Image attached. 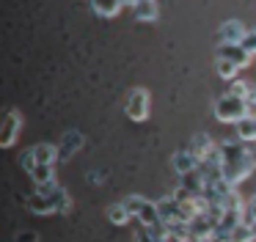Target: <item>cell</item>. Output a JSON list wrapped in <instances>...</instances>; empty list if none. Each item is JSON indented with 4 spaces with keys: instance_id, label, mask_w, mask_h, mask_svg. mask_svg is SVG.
I'll return each instance as SVG.
<instances>
[{
    "instance_id": "obj_8",
    "label": "cell",
    "mask_w": 256,
    "mask_h": 242,
    "mask_svg": "<svg viewBox=\"0 0 256 242\" xmlns=\"http://www.w3.org/2000/svg\"><path fill=\"white\" fill-rule=\"evenodd\" d=\"M245 33H248V28L240 20H226L218 30V44H242Z\"/></svg>"
},
{
    "instance_id": "obj_21",
    "label": "cell",
    "mask_w": 256,
    "mask_h": 242,
    "mask_svg": "<svg viewBox=\"0 0 256 242\" xmlns=\"http://www.w3.org/2000/svg\"><path fill=\"white\" fill-rule=\"evenodd\" d=\"M108 218H110V223L124 226V223L132 220V214H130V209L124 206V204H110V206H108Z\"/></svg>"
},
{
    "instance_id": "obj_13",
    "label": "cell",
    "mask_w": 256,
    "mask_h": 242,
    "mask_svg": "<svg viewBox=\"0 0 256 242\" xmlns=\"http://www.w3.org/2000/svg\"><path fill=\"white\" fill-rule=\"evenodd\" d=\"M188 148H190V152H193L198 160H204L206 154H212V152L218 148V143H212V138L206 135V132H198V135H193V140H190Z\"/></svg>"
},
{
    "instance_id": "obj_20",
    "label": "cell",
    "mask_w": 256,
    "mask_h": 242,
    "mask_svg": "<svg viewBox=\"0 0 256 242\" xmlns=\"http://www.w3.org/2000/svg\"><path fill=\"white\" fill-rule=\"evenodd\" d=\"M91 8L100 16H116L122 11V0H91Z\"/></svg>"
},
{
    "instance_id": "obj_6",
    "label": "cell",
    "mask_w": 256,
    "mask_h": 242,
    "mask_svg": "<svg viewBox=\"0 0 256 242\" xmlns=\"http://www.w3.org/2000/svg\"><path fill=\"white\" fill-rule=\"evenodd\" d=\"M20 126H22V118H20L17 110H6L3 118H0V148H8L14 146L20 135Z\"/></svg>"
},
{
    "instance_id": "obj_16",
    "label": "cell",
    "mask_w": 256,
    "mask_h": 242,
    "mask_svg": "<svg viewBox=\"0 0 256 242\" xmlns=\"http://www.w3.org/2000/svg\"><path fill=\"white\" fill-rule=\"evenodd\" d=\"M254 240H256V234L250 231V226L240 223V226H234L228 234H223L220 240H215V242H254Z\"/></svg>"
},
{
    "instance_id": "obj_24",
    "label": "cell",
    "mask_w": 256,
    "mask_h": 242,
    "mask_svg": "<svg viewBox=\"0 0 256 242\" xmlns=\"http://www.w3.org/2000/svg\"><path fill=\"white\" fill-rule=\"evenodd\" d=\"M242 47L248 50L250 55H256V28H254V30H248V33H245V38H242Z\"/></svg>"
},
{
    "instance_id": "obj_17",
    "label": "cell",
    "mask_w": 256,
    "mask_h": 242,
    "mask_svg": "<svg viewBox=\"0 0 256 242\" xmlns=\"http://www.w3.org/2000/svg\"><path fill=\"white\" fill-rule=\"evenodd\" d=\"M30 152H34V165H56V143H39Z\"/></svg>"
},
{
    "instance_id": "obj_3",
    "label": "cell",
    "mask_w": 256,
    "mask_h": 242,
    "mask_svg": "<svg viewBox=\"0 0 256 242\" xmlns=\"http://www.w3.org/2000/svg\"><path fill=\"white\" fill-rule=\"evenodd\" d=\"M122 204L130 209V214H132L140 226H157V223H162L160 214H157V204L149 201V198H144V196H127Z\"/></svg>"
},
{
    "instance_id": "obj_4",
    "label": "cell",
    "mask_w": 256,
    "mask_h": 242,
    "mask_svg": "<svg viewBox=\"0 0 256 242\" xmlns=\"http://www.w3.org/2000/svg\"><path fill=\"white\" fill-rule=\"evenodd\" d=\"M149 108H152V99L146 88H132L127 94V102H124V113H127L130 121H146L149 118Z\"/></svg>"
},
{
    "instance_id": "obj_9",
    "label": "cell",
    "mask_w": 256,
    "mask_h": 242,
    "mask_svg": "<svg viewBox=\"0 0 256 242\" xmlns=\"http://www.w3.org/2000/svg\"><path fill=\"white\" fill-rule=\"evenodd\" d=\"M218 55H220V58H228L232 64H237L240 69L254 64V55H250L242 44H218Z\"/></svg>"
},
{
    "instance_id": "obj_25",
    "label": "cell",
    "mask_w": 256,
    "mask_h": 242,
    "mask_svg": "<svg viewBox=\"0 0 256 242\" xmlns=\"http://www.w3.org/2000/svg\"><path fill=\"white\" fill-rule=\"evenodd\" d=\"M17 242H36V234H34V231H28V234H20Z\"/></svg>"
},
{
    "instance_id": "obj_11",
    "label": "cell",
    "mask_w": 256,
    "mask_h": 242,
    "mask_svg": "<svg viewBox=\"0 0 256 242\" xmlns=\"http://www.w3.org/2000/svg\"><path fill=\"white\" fill-rule=\"evenodd\" d=\"M171 165H174V170L182 176V174H190V170L198 168V157H196L190 148H179V152L171 157Z\"/></svg>"
},
{
    "instance_id": "obj_18",
    "label": "cell",
    "mask_w": 256,
    "mask_h": 242,
    "mask_svg": "<svg viewBox=\"0 0 256 242\" xmlns=\"http://www.w3.org/2000/svg\"><path fill=\"white\" fill-rule=\"evenodd\" d=\"M215 72H218V77H223L226 82H232L234 77H240V66L232 64L228 58H220V55H215Z\"/></svg>"
},
{
    "instance_id": "obj_27",
    "label": "cell",
    "mask_w": 256,
    "mask_h": 242,
    "mask_svg": "<svg viewBox=\"0 0 256 242\" xmlns=\"http://www.w3.org/2000/svg\"><path fill=\"white\" fill-rule=\"evenodd\" d=\"M250 118H254V132H256V110H254V113H250Z\"/></svg>"
},
{
    "instance_id": "obj_22",
    "label": "cell",
    "mask_w": 256,
    "mask_h": 242,
    "mask_svg": "<svg viewBox=\"0 0 256 242\" xmlns=\"http://www.w3.org/2000/svg\"><path fill=\"white\" fill-rule=\"evenodd\" d=\"M240 99H242V102L248 104V110L254 113V110H256V86H254V82L245 86V91H242V96H240Z\"/></svg>"
},
{
    "instance_id": "obj_23",
    "label": "cell",
    "mask_w": 256,
    "mask_h": 242,
    "mask_svg": "<svg viewBox=\"0 0 256 242\" xmlns=\"http://www.w3.org/2000/svg\"><path fill=\"white\" fill-rule=\"evenodd\" d=\"M254 218H256V192L248 198V201H242V220H245V223H250Z\"/></svg>"
},
{
    "instance_id": "obj_2",
    "label": "cell",
    "mask_w": 256,
    "mask_h": 242,
    "mask_svg": "<svg viewBox=\"0 0 256 242\" xmlns=\"http://www.w3.org/2000/svg\"><path fill=\"white\" fill-rule=\"evenodd\" d=\"M212 113H215V118L220 121V124H237L240 118L250 116V110H248V104H245L240 96H234V94H223L220 99H215Z\"/></svg>"
},
{
    "instance_id": "obj_5",
    "label": "cell",
    "mask_w": 256,
    "mask_h": 242,
    "mask_svg": "<svg viewBox=\"0 0 256 242\" xmlns=\"http://www.w3.org/2000/svg\"><path fill=\"white\" fill-rule=\"evenodd\" d=\"M83 143H86L83 132H78V130L66 132V135L56 143V162H66V160H72L74 154L83 148Z\"/></svg>"
},
{
    "instance_id": "obj_14",
    "label": "cell",
    "mask_w": 256,
    "mask_h": 242,
    "mask_svg": "<svg viewBox=\"0 0 256 242\" xmlns=\"http://www.w3.org/2000/svg\"><path fill=\"white\" fill-rule=\"evenodd\" d=\"M132 8H135V20H140V22H154L157 16H160L157 0H138Z\"/></svg>"
},
{
    "instance_id": "obj_10",
    "label": "cell",
    "mask_w": 256,
    "mask_h": 242,
    "mask_svg": "<svg viewBox=\"0 0 256 242\" xmlns=\"http://www.w3.org/2000/svg\"><path fill=\"white\" fill-rule=\"evenodd\" d=\"M204 192V179H201L198 170H190V174H182V182H179V190L174 196H198Z\"/></svg>"
},
{
    "instance_id": "obj_7",
    "label": "cell",
    "mask_w": 256,
    "mask_h": 242,
    "mask_svg": "<svg viewBox=\"0 0 256 242\" xmlns=\"http://www.w3.org/2000/svg\"><path fill=\"white\" fill-rule=\"evenodd\" d=\"M157 214H160L162 223H184L182 218V206H179V198L176 196H166L157 201Z\"/></svg>"
},
{
    "instance_id": "obj_19",
    "label": "cell",
    "mask_w": 256,
    "mask_h": 242,
    "mask_svg": "<svg viewBox=\"0 0 256 242\" xmlns=\"http://www.w3.org/2000/svg\"><path fill=\"white\" fill-rule=\"evenodd\" d=\"M30 179L36 182V184H47V182H56V165H34V168L28 170Z\"/></svg>"
},
{
    "instance_id": "obj_1",
    "label": "cell",
    "mask_w": 256,
    "mask_h": 242,
    "mask_svg": "<svg viewBox=\"0 0 256 242\" xmlns=\"http://www.w3.org/2000/svg\"><path fill=\"white\" fill-rule=\"evenodd\" d=\"M218 154H220V174L228 184H242L250 174L256 170V154L248 148L245 140H223L218 146Z\"/></svg>"
},
{
    "instance_id": "obj_15",
    "label": "cell",
    "mask_w": 256,
    "mask_h": 242,
    "mask_svg": "<svg viewBox=\"0 0 256 242\" xmlns=\"http://www.w3.org/2000/svg\"><path fill=\"white\" fill-rule=\"evenodd\" d=\"M25 206H28L30 212H36V214H50V212H56V209H52V204H50V198H47L44 192H39V190H36L34 196L25 198Z\"/></svg>"
},
{
    "instance_id": "obj_26",
    "label": "cell",
    "mask_w": 256,
    "mask_h": 242,
    "mask_svg": "<svg viewBox=\"0 0 256 242\" xmlns=\"http://www.w3.org/2000/svg\"><path fill=\"white\" fill-rule=\"evenodd\" d=\"M248 226H250V231H254V234H256V218H254V220H250V223H248Z\"/></svg>"
},
{
    "instance_id": "obj_12",
    "label": "cell",
    "mask_w": 256,
    "mask_h": 242,
    "mask_svg": "<svg viewBox=\"0 0 256 242\" xmlns=\"http://www.w3.org/2000/svg\"><path fill=\"white\" fill-rule=\"evenodd\" d=\"M135 242H168V228H166V223L140 226V228L135 231Z\"/></svg>"
},
{
    "instance_id": "obj_28",
    "label": "cell",
    "mask_w": 256,
    "mask_h": 242,
    "mask_svg": "<svg viewBox=\"0 0 256 242\" xmlns=\"http://www.w3.org/2000/svg\"><path fill=\"white\" fill-rule=\"evenodd\" d=\"M254 64H256V55H254Z\"/></svg>"
}]
</instances>
